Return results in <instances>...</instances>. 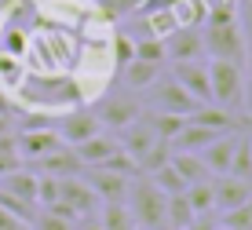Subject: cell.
<instances>
[{
  "label": "cell",
  "instance_id": "obj_1",
  "mask_svg": "<svg viewBox=\"0 0 252 230\" xmlns=\"http://www.w3.org/2000/svg\"><path fill=\"white\" fill-rule=\"evenodd\" d=\"M201 44L208 59H227V63L249 66V40L238 19V4H208L201 22Z\"/></svg>",
  "mask_w": 252,
  "mask_h": 230
},
{
  "label": "cell",
  "instance_id": "obj_2",
  "mask_svg": "<svg viewBox=\"0 0 252 230\" xmlns=\"http://www.w3.org/2000/svg\"><path fill=\"white\" fill-rule=\"evenodd\" d=\"M249 66L241 63H227V59H212L208 63V84H212V102L223 106V110L245 113V99H249Z\"/></svg>",
  "mask_w": 252,
  "mask_h": 230
},
{
  "label": "cell",
  "instance_id": "obj_3",
  "mask_svg": "<svg viewBox=\"0 0 252 230\" xmlns=\"http://www.w3.org/2000/svg\"><path fill=\"white\" fill-rule=\"evenodd\" d=\"M164 197H168V194H161L143 172L132 175L128 194H125V205L132 212L139 230H164Z\"/></svg>",
  "mask_w": 252,
  "mask_h": 230
},
{
  "label": "cell",
  "instance_id": "obj_4",
  "mask_svg": "<svg viewBox=\"0 0 252 230\" xmlns=\"http://www.w3.org/2000/svg\"><path fill=\"white\" fill-rule=\"evenodd\" d=\"M150 106H154V110H161V113H176V117H190V113H194L197 106H205V102H197L194 95H190L187 88L176 81V77H164V81H154Z\"/></svg>",
  "mask_w": 252,
  "mask_h": 230
},
{
  "label": "cell",
  "instance_id": "obj_5",
  "mask_svg": "<svg viewBox=\"0 0 252 230\" xmlns=\"http://www.w3.org/2000/svg\"><path fill=\"white\" fill-rule=\"evenodd\" d=\"M95 117H99L102 128L121 131V128L132 125V121L143 117V102H139L135 95H106V99L99 102V110H95Z\"/></svg>",
  "mask_w": 252,
  "mask_h": 230
},
{
  "label": "cell",
  "instance_id": "obj_6",
  "mask_svg": "<svg viewBox=\"0 0 252 230\" xmlns=\"http://www.w3.org/2000/svg\"><path fill=\"white\" fill-rule=\"evenodd\" d=\"M15 146H19L22 161H40V157L63 150L66 143L55 128H22V131H15Z\"/></svg>",
  "mask_w": 252,
  "mask_h": 230
},
{
  "label": "cell",
  "instance_id": "obj_7",
  "mask_svg": "<svg viewBox=\"0 0 252 230\" xmlns=\"http://www.w3.org/2000/svg\"><path fill=\"white\" fill-rule=\"evenodd\" d=\"M55 131L63 135L66 146H77V143H84V139H92L95 131H102V125H99V117H95V110H81V106H73V110L59 113Z\"/></svg>",
  "mask_w": 252,
  "mask_h": 230
},
{
  "label": "cell",
  "instance_id": "obj_8",
  "mask_svg": "<svg viewBox=\"0 0 252 230\" xmlns=\"http://www.w3.org/2000/svg\"><path fill=\"white\" fill-rule=\"evenodd\" d=\"M59 201H66L81 219H88L92 212L102 205L99 194H95L88 187V179H81V175H66V179H59Z\"/></svg>",
  "mask_w": 252,
  "mask_h": 230
},
{
  "label": "cell",
  "instance_id": "obj_9",
  "mask_svg": "<svg viewBox=\"0 0 252 230\" xmlns=\"http://www.w3.org/2000/svg\"><path fill=\"white\" fill-rule=\"evenodd\" d=\"M172 63H201L205 59V44H201V30H176L164 37Z\"/></svg>",
  "mask_w": 252,
  "mask_h": 230
},
{
  "label": "cell",
  "instance_id": "obj_10",
  "mask_svg": "<svg viewBox=\"0 0 252 230\" xmlns=\"http://www.w3.org/2000/svg\"><path fill=\"white\" fill-rule=\"evenodd\" d=\"M172 77H176L197 102H212V84H208V66L205 63H172Z\"/></svg>",
  "mask_w": 252,
  "mask_h": 230
},
{
  "label": "cell",
  "instance_id": "obj_11",
  "mask_svg": "<svg viewBox=\"0 0 252 230\" xmlns=\"http://www.w3.org/2000/svg\"><path fill=\"white\" fill-rule=\"evenodd\" d=\"M117 143H121V150H125L128 157L139 164L146 157V150H150L154 143H158V135H154V128H150V121L146 117H139V121H132L128 128H121V135H117Z\"/></svg>",
  "mask_w": 252,
  "mask_h": 230
},
{
  "label": "cell",
  "instance_id": "obj_12",
  "mask_svg": "<svg viewBox=\"0 0 252 230\" xmlns=\"http://www.w3.org/2000/svg\"><path fill=\"white\" fill-rule=\"evenodd\" d=\"M33 164H37V172H48V175H55V179H66V175H84V172H88L84 161L77 157L73 146H63V150H55V154L40 157V161H33Z\"/></svg>",
  "mask_w": 252,
  "mask_h": 230
},
{
  "label": "cell",
  "instance_id": "obj_13",
  "mask_svg": "<svg viewBox=\"0 0 252 230\" xmlns=\"http://www.w3.org/2000/svg\"><path fill=\"white\" fill-rule=\"evenodd\" d=\"M73 150H77V157L84 161V168H99L110 154H117V150H121V143H117V135H110V131H95L92 139L77 143Z\"/></svg>",
  "mask_w": 252,
  "mask_h": 230
},
{
  "label": "cell",
  "instance_id": "obj_14",
  "mask_svg": "<svg viewBox=\"0 0 252 230\" xmlns=\"http://www.w3.org/2000/svg\"><path fill=\"white\" fill-rule=\"evenodd\" d=\"M212 197H216V208L220 212H230V208H238L241 201L252 197V183L238 179V175H223V179L212 183Z\"/></svg>",
  "mask_w": 252,
  "mask_h": 230
},
{
  "label": "cell",
  "instance_id": "obj_15",
  "mask_svg": "<svg viewBox=\"0 0 252 230\" xmlns=\"http://www.w3.org/2000/svg\"><path fill=\"white\" fill-rule=\"evenodd\" d=\"M0 190L11 194V197L19 201H30V205H37V172L33 168H11L7 175H0ZM40 208V205H37Z\"/></svg>",
  "mask_w": 252,
  "mask_h": 230
},
{
  "label": "cell",
  "instance_id": "obj_16",
  "mask_svg": "<svg viewBox=\"0 0 252 230\" xmlns=\"http://www.w3.org/2000/svg\"><path fill=\"white\" fill-rule=\"evenodd\" d=\"M234 139H238V131H223V135H216L212 143L201 150V161L208 164V172H216V175H227V172H230Z\"/></svg>",
  "mask_w": 252,
  "mask_h": 230
},
{
  "label": "cell",
  "instance_id": "obj_17",
  "mask_svg": "<svg viewBox=\"0 0 252 230\" xmlns=\"http://www.w3.org/2000/svg\"><path fill=\"white\" fill-rule=\"evenodd\" d=\"M88 187L99 194V201H125L132 175H117V172H102V168H88Z\"/></svg>",
  "mask_w": 252,
  "mask_h": 230
},
{
  "label": "cell",
  "instance_id": "obj_18",
  "mask_svg": "<svg viewBox=\"0 0 252 230\" xmlns=\"http://www.w3.org/2000/svg\"><path fill=\"white\" fill-rule=\"evenodd\" d=\"M216 135H223V131L216 128H205V125H194V121H187L183 128H179V135L172 139V150H190V154H201V150L212 143Z\"/></svg>",
  "mask_w": 252,
  "mask_h": 230
},
{
  "label": "cell",
  "instance_id": "obj_19",
  "mask_svg": "<svg viewBox=\"0 0 252 230\" xmlns=\"http://www.w3.org/2000/svg\"><path fill=\"white\" fill-rule=\"evenodd\" d=\"M172 168H176L179 175H183V183L190 187V183H201L208 179V164L201 161V154H190V150H172Z\"/></svg>",
  "mask_w": 252,
  "mask_h": 230
},
{
  "label": "cell",
  "instance_id": "obj_20",
  "mask_svg": "<svg viewBox=\"0 0 252 230\" xmlns=\"http://www.w3.org/2000/svg\"><path fill=\"white\" fill-rule=\"evenodd\" d=\"M238 179L252 183V143H249V128H238V139H234V157H230V172Z\"/></svg>",
  "mask_w": 252,
  "mask_h": 230
},
{
  "label": "cell",
  "instance_id": "obj_21",
  "mask_svg": "<svg viewBox=\"0 0 252 230\" xmlns=\"http://www.w3.org/2000/svg\"><path fill=\"white\" fill-rule=\"evenodd\" d=\"M99 208H102V216H99L102 230H135V219H132L125 201H102Z\"/></svg>",
  "mask_w": 252,
  "mask_h": 230
},
{
  "label": "cell",
  "instance_id": "obj_22",
  "mask_svg": "<svg viewBox=\"0 0 252 230\" xmlns=\"http://www.w3.org/2000/svg\"><path fill=\"white\" fill-rule=\"evenodd\" d=\"M194 219V208L183 194H168L164 197V230H183Z\"/></svg>",
  "mask_w": 252,
  "mask_h": 230
},
{
  "label": "cell",
  "instance_id": "obj_23",
  "mask_svg": "<svg viewBox=\"0 0 252 230\" xmlns=\"http://www.w3.org/2000/svg\"><path fill=\"white\" fill-rule=\"evenodd\" d=\"M158 69L154 63H143V59H132V63L125 66V84L135 88V92H143V88H150L154 81H158Z\"/></svg>",
  "mask_w": 252,
  "mask_h": 230
},
{
  "label": "cell",
  "instance_id": "obj_24",
  "mask_svg": "<svg viewBox=\"0 0 252 230\" xmlns=\"http://www.w3.org/2000/svg\"><path fill=\"white\" fill-rule=\"evenodd\" d=\"M183 197L190 201L194 216H205V212H216V197H212V179H201V183H190L183 190Z\"/></svg>",
  "mask_w": 252,
  "mask_h": 230
},
{
  "label": "cell",
  "instance_id": "obj_25",
  "mask_svg": "<svg viewBox=\"0 0 252 230\" xmlns=\"http://www.w3.org/2000/svg\"><path fill=\"white\" fill-rule=\"evenodd\" d=\"M146 179H150L161 194H183V190H187L183 175L172 168V157H168V164H161V168H154V172H146Z\"/></svg>",
  "mask_w": 252,
  "mask_h": 230
},
{
  "label": "cell",
  "instance_id": "obj_26",
  "mask_svg": "<svg viewBox=\"0 0 252 230\" xmlns=\"http://www.w3.org/2000/svg\"><path fill=\"white\" fill-rule=\"evenodd\" d=\"M0 51L22 59L26 51H30V33H26L22 26H0Z\"/></svg>",
  "mask_w": 252,
  "mask_h": 230
},
{
  "label": "cell",
  "instance_id": "obj_27",
  "mask_svg": "<svg viewBox=\"0 0 252 230\" xmlns=\"http://www.w3.org/2000/svg\"><path fill=\"white\" fill-rule=\"evenodd\" d=\"M22 81H26L22 59H15V55H7V51H0V88H4V92H19Z\"/></svg>",
  "mask_w": 252,
  "mask_h": 230
},
{
  "label": "cell",
  "instance_id": "obj_28",
  "mask_svg": "<svg viewBox=\"0 0 252 230\" xmlns=\"http://www.w3.org/2000/svg\"><path fill=\"white\" fill-rule=\"evenodd\" d=\"M146 121H150L154 135H158V139H168V143L179 135V128L187 125V117H176V113H161V110H150V117H146Z\"/></svg>",
  "mask_w": 252,
  "mask_h": 230
},
{
  "label": "cell",
  "instance_id": "obj_29",
  "mask_svg": "<svg viewBox=\"0 0 252 230\" xmlns=\"http://www.w3.org/2000/svg\"><path fill=\"white\" fill-rule=\"evenodd\" d=\"M135 59L154 63V66H164V63H168V48H164L161 37H139L135 40Z\"/></svg>",
  "mask_w": 252,
  "mask_h": 230
},
{
  "label": "cell",
  "instance_id": "obj_30",
  "mask_svg": "<svg viewBox=\"0 0 252 230\" xmlns=\"http://www.w3.org/2000/svg\"><path fill=\"white\" fill-rule=\"evenodd\" d=\"M110 55H114V66L125 69L135 59V40L128 37V33H114V40H110Z\"/></svg>",
  "mask_w": 252,
  "mask_h": 230
},
{
  "label": "cell",
  "instance_id": "obj_31",
  "mask_svg": "<svg viewBox=\"0 0 252 230\" xmlns=\"http://www.w3.org/2000/svg\"><path fill=\"white\" fill-rule=\"evenodd\" d=\"M0 208H7L15 219H22V223H33V219H37V212H40L37 205L19 201V197H11V194H4V190H0Z\"/></svg>",
  "mask_w": 252,
  "mask_h": 230
},
{
  "label": "cell",
  "instance_id": "obj_32",
  "mask_svg": "<svg viewBox=\"0 0 252 230\" xmlns=\"http://www.w3.org/2000/svg\"><path fill=\"white\" fill-rule=\"evenodd\" d=\"M223 227H230V230H252V197L241 201L238 208L223 212Z\"/></svg>",
  "mask_w": 252,
  "mask_h": 230
},
{
  "label": "cell",
  "instance_id": "obj_33",
  "mask_svg": "<svg viewBox=\"0 0 252 230\" xmlns=\"http://www.w3.org/2000/svg\"><path fill=\"white\" fill-rule=\"evenodd\" d=\"M102 172H117V175H139V164L132 161V157L125 154V150H117V154H110L106 161L99 164Z\"/></svg>",
  "mask_w": 252,
  "mask_h": 230
},
{
  "label": "cell",
  "instance_id": "obj_34",
  "mask_svg": "<svg viewBox=\"0 0 252 230\" xmlns=\"http://www.w3.org/2000/svg\"><path fill=\"white\" fill-rule=\"evenodd\" d=\"M30 230H73V223L63 219V216H55V212H48V208H40L37 219L30 223Z\"/></svg>",
  "mask_w": 252,
  "mask_h": 230
},
{
  "label": "cell",
  "instance_id": "obj_35",
  "mask_svg": "<svg viewBox=\"0 0 252 230\" xmlns=\"http://www.w3.org/2000/svg\"><path fill=\"white\" fill-rule=\"evenodd\" d=\"M135 4H139V0H102V11H110V15H132Z\"/></svg>",
  "mask_w": 252,
  "mask_h": 230
},
{
  "label": "cell",
  "instance_id": "obj_36",
  "mask_svg": "<svg viewBox=\"0 0 252 230\" xmlns=\"http://www.w3.org/2000/svg\"><path fill=\"white\" fill-rule=\"evenodd\" d=\"M0 230H30V223H22V219H15L7 208H0Z\"/></svg>",
  "mask_w": 252,
  "mask_h": 230
},
{
  "label": "cell",
  "instance_id": "obj_37",
  "mask_svg": "<svg viewBox=\"0 0 252 230\" xmlns=\"http://www.w3.org/2000/svg\"><path fill=\"white\" fill-rule=\"evenodd\" d=\"M183 230H216V219H212V212H205V216H194Z\"/></svg>",
  "mask_w": 252,
  "mask_h": 230
},
{
  "label": "cell",
  "instance_id": "obj_38",
  "mask_svg": "<svg viewBox=\"0 0 252 230\" xmlns=\"http://www.w3.org/2000/svg\"><path fill=\"white\" fill-rule=\"evenodd\" d=\"M73 230H102V227H99V223H88V219H77Z\"/></svg>",
  "mask_w": 252,
  "mask_h": 230
},
{
  "label": "cell",
  "instance_id": "obj_39",
  "mask_svg": "<svg viewBox=\"0 0 252 230\" xmlns=\"http://www.w3.org/2000/svg\"><path fill=\"white\" fill-rule=\"evenodd\" d=\"M216 230H230V227H216Z\"/></svg>",
  "mask_w": 252,
  "mask_h": 230
},
{
  "label": "cell",
  "instance_id": "obj_40",
  "mask_svg": "<svg viewBox=\"0 0 252 230\" xmlns=\"http://www.w3.org/2000/svg\"><path fill=\"white\" fill-rule=\"evenodd\" d=\"M135 230H139V227H135Z\"/></svg>",
  "mask_w": 252,
  "mask_h": 230
}]
</instances>
